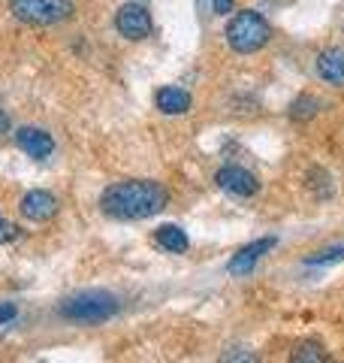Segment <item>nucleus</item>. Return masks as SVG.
Here are the masks:
<instances>
[{"label": "nucleus", "mask_w": 344, "mask_h": 363, "mask_svg": "<svg viewBox=\"0 0 344 363\" xmlns=\"http://www.w3.org/2000/svg\"><path fill=\"white\" fill-rule=\"evenodd\" d=\"M344 257V242L336 245V248H323V252H317L305 260V264H311V267H326V264H336V260Z\"/></svg>", "instance_id": "obj_15"}, {"label": "nucleus", "mask_w": 344, "mask_h": 363, "mask_svg": "<svg viewBox=\"0 0 344 363\" xmlns=\"http://www.w3.org/2000/svg\"><path fill=\"white\" fill-rule=\"evenodd\" d=\"M0 133H9V116L0 109Z\"/></svg>", "instance_id": "obj_19"}, {"label": "nucleus", "mask_w": 344, "mask_h": 363, "mask_svg": "<svg viewBox=\"0 0 344 363\" xmlns=\"http://www.w3.org/2000/svg\"><path fill=\"white\" fill-rule=\"evenodd\" d=\"M224 363H260L254 351H245V348H236V351H229V354L224 357Z\"/></svg>", "instance_id": "obj_16"}, {"label": "nucleus", "mask_w": 344, "mask_h": 363, "mask_svg": "<svg viewBox=\"0 0 344 363\" xmlns=\"http://www.w3.org/2000/svg\"><path fill=\"white\" fill-rule=\"evenodd\" d=\"M9 16L30 28H55L76 16L73 0H9Z\"/></svg>", "instance_id": "obj_4"}, {"label": "nucleus", "mask_w": 344, "mask_h": 363, "mask_svg": "<svg viewBox=\"0 0 344 363\" xmlns=\"http://www.w3.org/2000/svg\"><path fill=\"white\" fill-rule=\"evenodd\" d=\"M317 109H320V100H317V97H311V94H302V97L290 106V118H296V121L314 118V116H317Z\"/></svg>", "instance_id": "obj_13"}, {"label": "nucleus", "mask_w": 344, "mask_h": 363, "mask_svg": "<svg viewBox=\"0 0 344 363\" xmlns=\"http://www.w3.org/2000/svg\"><path fill=\"white\" fill-rule=\"evenodd\" d=\"M275 242H278L275 236H266V240H257V242H251V245H245V248H239L236 257L227 264L229 276H251V272H254V267H257V260L266 255V252H272Z\"/></svg>", "instance_id": "obj_9"}, {"label": "nucleus", "mask_w": 344, "mask_h": 363, "mask_svg": "<svg viewBox=\"0 0 344 363\" xmlns=\"http://www.w3.org/2000/svg\"><path fill=\"white\" fill-rule=\"evenodd\" d=\"M115 30L130 43H142V40L151 37L154 18L142 0H130V4L118 6V13H115Z\"/></svg>", "instance_id": "obj_5"}, {"label": "nucleus", "mask_w": 344, "mask_h": 363, "mask_svg": "<svg viewBox=\"0 0 344 363\" xmlns=\"http://www.w3.org/2000/svg\"><path fill=\"white\" fill-rule=\"evenodd\" d=\"M314 64H317V76L323 79V82L344 88V49L341 45H329V49H323L317 55Z\"/></svg>", "instance_id": "obj_10"}, {"label": "nucleus", "mask_w": 344, "mask_h": 363, "mask_svg": "<svg viewBox=\"0 0 344 363\" xmlns=\"http://www.w3.org/2000/svg\"><path fill=\"white\" fill-rule=\"evenodd\" d=\"M169 203V191L154 179H124L115 182L100 194V209L118 221H142L164 212Z\"/></svg>", "instance_id": "obj_1"}, {"label": "nucleus", "mask_w": 344, "mask_h": 363, "mask_svg": "<svg viewBox=\"0 0 344 363\" xmlns=\"http://www.w3.org/2000/svg\"><path fill=\"white\" fill-rule=\"evenodd\" d=\"M121 309V303L115 294L109 291H82L67 297L61 306H57V315L70 324H103L115 318Z\"/></svg>", "instance_id": "obj_2"}, {"label": "nucleus", "mask_w": 344, "mask_h": 363, "mask_svg": "<svg viewBox=\"0 0 344 363\" xmlns=\"http://www.w3.org/2000/svg\"><path fill=\"white\" fill-rule=\"evenodd\" d=\"M154 104L164 116H185V112H190V106H193V97L178 85H164V88H157Z\"/></svg>", "instance_id": "obj_11"}, {"label": "nucleus", "mask_w": 344, "mask_h": 363, "mask_svg": "<svg viewBox=\"0 0 344 363\" xmlns=\"http://www.w3.org/2000/svg\"><path fill=\"white\" fill-rule=\"evenodd\" d=\"M154 242L160 248H166V252L172 255H181V252H188V233L181 230L178 224H164V227H157V233H154Z\"/></svg>", "instance_id": "obj_12"}, {"label": "nucleus", "mask_w": 344, "mask_h": 363, "mask_svg": "<svg viewBox=\"0 0 344 363\" xmlns=\"http://www.w3.org/2000/svg\"><path fill=\"white\" fill-rule=\"evenodd\" d=\"M4 224H6V221H4V218H0V233H4Z\"/></svg>", "instance_id": "obj_20"}, {"label": "nucleus", "mask_w": 344, "mask_h": 363, "mask_svg": "<svg viewBox=\"0 0 344 363\" xmlns=\"http://www.w3.org/2000/svg\"><path fill=\"white\" fill-rule=\"evenodd\" d=\"M227 45L239 55H254L272 40V25L266 16H260L257 9H239V13L227 21Z\"/></svg>", "instance_id": "obj_3"}, {"label": "nucleus", "mask_w": 344, "mask_h": 363, "mask_svg": "<svg viewBox=\"0 0 344 363\" xmlns=\"http://www.w3.org/2000/svg\"><path fill=\"white\" fill-rule=\"evenodd\" d=\"M16 143H18V149L25 152L28 157H33V161H45L52 152H55V140H52V133L49 130H42V128H18L16 130Z\"/></svg>", "instance_id": "obj_8"}, {"label": "nucleus", "mask_w": 344, "mask_h": 363, "mask_svg": "<svg viewBox=\"0 0 344 363\" xmlns=\"http://www.w3.org/2000/svg\"><path fill=\"white\" fill-rule=\"evenodd\" d=\"M18 212L25 215L28 221H52L55 215H57V197L49 194V191H40V188H33L28 191L25 197H21L18 203Z\"/></svg>", "instance_id": "obj_7"}, {"label": "nucleus", "mask_w": 344, "mask_h": 363, "mask_svg": "<svg viewBox=\"0 0 344 363\" xmlns=\"http://www.w3.org/2000/svg\"><path fill=\"white\" fill-rule=\"evenodd\" d=\"M290 363H326V354H323V348H320L317 342H302L299 348L293 351Z\"/></svg>", "instance_id": "obj_14"}, {"label": "nucleus", "mask_w": 344, "mask_h": 363, "mask_svg": "<svg viewBox=\"0 0 344 363\" xmlns=\"http://www.w3.org/2000/svg\"><path fill=\"white\" fill-rule=\"evenodd\" d=\"M18 306L16 303H0V327H6L9 321H16Z\"/></svg>", "instance_id": "obj_17"}, {"label": "nucleus", "mask_w": 344, "mask_h": 363, "mask_svg": "<svg viewBox=\"0 0 344 363\" xmlns=\"http://www.w3.org/2000/svg\"><path fill=\"white\" fill-rule=\"evenodd\" d=\"M236 9V0H212V13L214 16H229Z\"/></svg>", "instance_id": "obj_18"}, {"label": "nucleus", "mask_w": 344, "mask_h": 363, "mask_svg": "<svg viewBox=\"0 0 344 363\" xmlns=\"http://www.w3.org/2000/svg\"><path fill=\"white\" fill-rule=\"evenodd\" d=\"M214 182H217V188L227 191V194H233V197H254L260 191L257 176L245 167H236V164H227V167L217 169Z\"/></svg>", "instance_id": "obj_6"}]
</instances>
